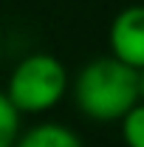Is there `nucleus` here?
<instances>
[{
	"label": "nucleus",
	"mask_w": 144,
	"mask_h": 147,
	"mask_svg": "<svg viewBox=\"0 0 144 147\" xmlns=\"http://www.w3.org/2000/svg\"><path fill=\"white\" fill-rule=\"evenodd\" d=\"M139 99L144 102V68H139Z\"/></svg>",
	"instance_id": "7"
},
{
	"label": "nucleus",
	"mask_w": 144,
	"mask_h": 147,
	"mask_svg": "<svg viewBox=\"0 0 144 147\" xmlns=\"http://www.w3.org/2000/svg\"><path fill=\"white\" fill-rule=\"evenodd\" d=\"M110 57L122 59L130 68H144V3L124 6L108 28Z\"/></svg>",
	"instance_id": "3"
},
{
	"label": "nucleus",
	"mask_w": 144,
	"mask_h": 147,
	"mask_svg": "<svg viewBox=\"0 0 144 147\" xmlns=\"http://www.w3.org/2000/svg\"><path fill=\"white\" fill-rule=\"evenodd\" d=\"M119 130H122L124 147H144V102L141 99L119 119Z\"/></svg>",
	"instance_id": "5"
},
{
	"label": "nucleus",
	"mask_w": 144,
	"mask_h": 147,
	"mask_svg": "<svg viewBox=\"0 0 144 147\" xmlns=\"http://www.w3.org/2000/svg\"><path fill=\"white\" fill-rule=\"evenodd\" d=\"M76 110L99 125H113L139 102V71L116 57H96L71 82Z\"/></svg>",
	"instance_id": "1"
},
{
	"label": "nucleus",
	"mask_w": 144,
	"mask_h": 147,
	"mask_svg": "<svg viewBox=\"0 0 144 147\" xmlns=\"http://www.w3.org/2000/svg\"><path fill=\"white\" fill-rule=\"evenodd\" d=\"M71 88V76L62 59L48 51H31L9 74L6 96L20 110V116H40L54 110Z\"/></svg>",
	"instance_id": "2"
},
{
	"label": "nucleus",
	"mask_w": 144,
	"mask_h": 147,
	"mask_svg": "<svg viewBox=\"0 0 144 147\" xmlns=\"http://www.w3.org/2000/svg\"><path fill=\"white\" fill-rule=\"evenodd\" d=\"M14 147H85L79 133L59 122H40L28 130H20Z\"/></svg>",
	"instance_id": "4"
},
{
	"label": "nucleus",
	"mask_w": 144,
	"mask_h": 147,
	"mask_svg": "<svg viewBox=\"0 0 144 147\" xmlns=\"http://www.w3.org/2000/svg\"><path fill=\"white\" fill-rule=\"evenodd\" d=\"M20 136V110L0 91V147H14Z\"/></svg>",
	"instance_id": "6"
}]
</instances>
